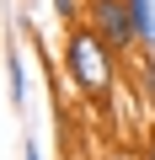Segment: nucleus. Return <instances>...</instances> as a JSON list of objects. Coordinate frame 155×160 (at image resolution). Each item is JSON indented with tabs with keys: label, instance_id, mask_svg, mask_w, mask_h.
I'll list each match as a JSON object with an SVG mask.
<instances>
[{
	"label": "nucleus",
	"instance_id": "obj_1",
	"mask_svg": "<svg viewBox=\"0 0 155 160\" xmlns=\"http://www.w3.org/2000/svg\"><path fill=\"white\" fill-rule=\"evenodd\" d=\"M59 69L75 86V96L91 102V107H107L118 80H123V53L91 27V22H75L64 27V53H59Z\"/></svg>",
	"mask_w": 155,
	"mask_h": 160
},
{
	"label": "nucleus",
	"instance_id": "obj_2",
	"mask_svg": "<svg viewBox=\"0 0 155 160\" xmlns=\"http://www.w3.org/2000/svg\"><path fill=\"white\" fill-rule=\"evenodd\" d=\"M86 22L128 59V53H139V32H134V11H128V0H91L86 6Z\"/></svg>",
	"mask_w": 155,
	"mask_h": 160
},
{
	"label": "nucleus",
	"instance_id": "obj_3",
	"mask_svg": "<svg viewBox=\"0 0 155 160\" xmlns=\"http://www.w3.org/2000/svg\"><path fill=\"white\" fill-rule=\"evenodd\" d=\"M6 91H11V107L22 112L27 107V53L16 38H6Z\"/></svg>",
	"mask_w": 155,
	"mask_h": 160
},
{
	"label": "nucleus",
	"instance_id": "obj_4",
	"mask_svg": "<svg viewBox=\"0 0 155 160\" xmlns=\"http://www.w3.org/2000/svg\"><path fill=\"white\" fill-rule=\"evenodd\" d=\"M128 11H134L139 48H155V0H128Z\"/></svg>",
	"mask_w": 155,
	"mask_h": 160
},
{
	"label": "nucleus",
	"instance_id": "obj_5",
	"mask_svg": "<svg viewBox=\"0 0 155 160\" xmlns=\"http://www.w3.org/2000/svg\"><path fill=\"white\" fill-rule=\"evenodd\" d=\"M43 6L54 11L59 27H75V22H86V6H91V0H43Z\"/></svg>",
	"mask_w": 155,
	"mask_h": 160
},
{
	"label": "nucleus",
	"instance_id": "obj_6",
	"mask_svg": "<svg viewBox=\"0 0 155 160\" xmlns=\"http://www.w3.org/2000/svg\"><path fill=\"white\" fill-rule=\"evenodd\" d=\"M139 160H155V118H150V128H144V139H139Z\"/></svg>",
	"mask_w": 155,
	"mask_h": 160
},
{
	"label": "nucleus",
	"instance_id": "obj_7",
	"mask_svg": "<svg viewBox=\"0 0 155 160\" xmlns=\"http://www.w3.org/2000/svg\"><path fill=\"white\" fill-rule=\"evenodd\" d=\"M22 160H43V149H38V139H32V133L22 139Z\"/></svg>",
	"mask_w": 155,
	"mask_h": 160
}]
</instances>
